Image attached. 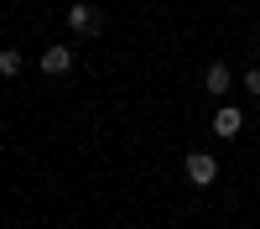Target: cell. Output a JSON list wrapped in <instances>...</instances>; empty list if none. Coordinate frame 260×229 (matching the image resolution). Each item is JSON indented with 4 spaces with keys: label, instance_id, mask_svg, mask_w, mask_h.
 <instances>
[{
    "label": "cell",
    "instance_id": "cell-1",
    "mask_svg": "<svg viewBox=\"0 0 260 229\" xmlns=\"http://www.w3.org/2000/svg\"><path fill=\"white\" fill-rule=\"evenodd\" d=\"M68 31H78V37H99V31H104L99 6H83V0H78V6L68 11Z\"/></svg>",
    "mask_w": 260,
    "mask_h": 229
},
{
    "label": "cell",
    "instance_id": "cell-2",
    "mask_svg": "<svg viewBox=\"0 0 260 229\" xmlns=\"http://www.w3.org/2000/svg\"><path fill=\"white\" fill-rule=\"evenodd\" d=\"M182 167H187V182H198V187H208L213 177H219V161H213L208 151H187Z\"/></svg>",
    "mask_w": 260,
    "mask_h": 229
},
{
    "label": "cell",
    "instance_id": "cell-3",
    "mask_svg": "<svg viewBox=\"0 0 260 229\" xmlns=\"http://www.w3.org/2000/svg\"><path fill=\"white\" fill-rule=\"evenodd\" d=\"M240 125H245V115L234 110V104H224V110H213V136H240Z\"/></svg>",
    "mask_w": 260,
    "mask_h": 229
},
{
    "label": "cell",
    "instance_id": "cell-4",
    "mask_svg": "<svg viewBox=\"0 0 260 229\" xmlns=\"http://www.w3.org/2000/svg\"><path fill=\"white\" fill-rule=\"evenodd\" d=\"M68 68H73V52H68V47H47V52H42V73H52V78H62Z\"/></svg>",
    "mask_w": 260,
    "mask_h": 229
},
{
    "label": "cell",
    "instance_id": "cell-5",
    "mask_svg": "<svg viewBox=\"0 0 260 229\" xmlns=\"http://www.w3.org/2000/svg\"><path fill=\"white\" fill-rule=\"evenodd\" d=\"M229 78H234V73L224 68V62H213V68L203 73V89H208V94H229Z\"/></svg>",
    "mask_w": 260,
    "mask_h": 229
},
{
    "label": "cell",
    "instance_id": "cell-6",
    "mask_svg": "<svg viewBox=\"0 0 260 229\" xmlns=\"http://www.w3.org/2000/svg\"><path fill=\"white\" fill-rule=\"evenodd\" d=\"M0 78H21V52H16V47L0 52Z\"/></svg>",
    "mask_w": 260,
    "mask_h": 229
},
{
    "label": "cell",
    "instance_id": "cell-7",
    "mask_svg": "<svg viewBox=\"0 0 260 229\" xmlns=\"http://www.w3.org/2000/svg\"><path fill=\"white\" fill-rule=\"evenodd\" d=\"M245 89H250V94H260V68H250V73H245Z\"/></svg>",
    "mask_w": 260,
    "mask_h": 229
}]
</instances>
